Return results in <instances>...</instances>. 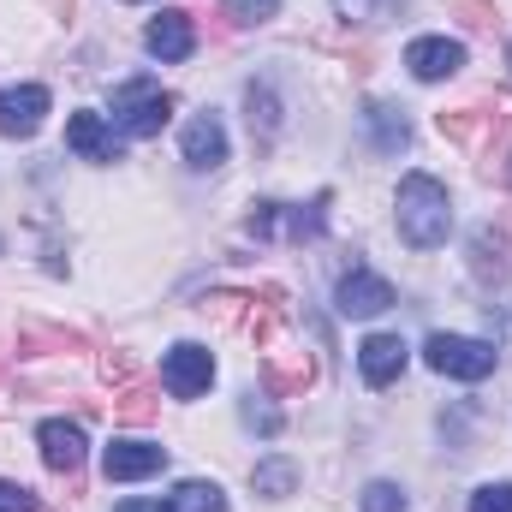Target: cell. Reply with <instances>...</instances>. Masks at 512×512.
Here are the masks:
<instances>
[{"mask_svg":"<svg viewBox=\"0 0 512 512\" xmlns=\"http://www.w3.org/2000/svg\"><path fill=\"white\" fill-rule=\"evenodd\" d=\"M393 203H399V239H405L411 251H435V245H447V233H453V203H447V185H441V179H429V173H405Z\"/></svg>","mask_w":512,"mask_h":512,"instance_id":"1","label":"cell"},{"mask_svg":"<svg viewBox=\"0 0 512 512\" xmlns=\"http://www.w3.org/2000/svg\"><path fill=\"white\" fill-rule=\"evenodd\" d=\"M173 90H161L155 78H131L114 90V126L126 131V137H155V131L173 120Z\"/></svg>","mask_w":512,"mask_h":512,"instance_id":"2","label":"cell"},{"mask_svg":"<svg viewBox=\"0 0 512 512\" xmlns=\"http://www.w3.org/2000/svg\"><path fill=\"white\" fill-rule=\"evenodd\" d=\"M423 358L435 376H459V382H483L495 370V346L489 340H465V334H429Z\"/></svg>","mask_w":512,"mask_h":512,"instance_id":"3","label":"cell"},{"mask_svg":"<svg viewBox=\"0 0 512 512\" xmlns=\"http://www.w3.org/2000/svg\"><path fill=\"white\" fill-rule=\"evenodd\" d=\"M36 447H42V465H48L54 477H66V489L78 495V489H84V483H78V471H84V453H90L84 429H78V423H66V417H48V423L36 429Z\"/></svg>","mask_w":512,"mask_h":512,"instance_id":"4","label":"cell"},{"mask_svg":"<svg viewBox=\"0 0 512 512\" xmlns=\"http://www.w3.org/2000/svg\"><path fill=\"white\" fill-rule=\"evenodd\" d=\"M161 382L173 387L179 399H197V393H209V382H215V358H209V346H173L167 352V364H161Z\"/></svg>","mask_w":512,"mask_h":512,"instance_id":"5","label":"cell"},{"mask_svg":"<svg viewBox=\"0 0 512 512\" xmlns=\"http://www.w3.org/2000/svg\"><path fill=\"white\" fill-rule=\"evenodd\" d=\"M48 120V90L42 84H12L0 90V137H36Z\"/></svg>","mask_w":512,"mask_h":512,"instance_id":"6","label":"cell"},{"mask_svg":"<svg viewBox=\"0 0 512 512\" xmlns=\"http://www.w3.org/2000/svg\"><path fill=\"white\" fill-rule=\"evenodd\" d=\"M72 358V352H90V340L78 334V328H66V322H36V316H24L18 322V358Z\"/></svg>","mask_w":512,"mask_h":512,"instance_id":"7","label":"cell"},{"mask_svg":"<svg viewBox=\"0 0 512 512\" xmlns=\"http://www.w3.org/2000/svg\"><path fill=\"white\" fill-rule=\"evenodd\" d=\"M471 274L483 286H507L512 280V233L507 227H477L471 233Z\"/></svg>","mask_w":512,"mask_h":512,"instance_id":"8","label":"cell"},{"mask_svg":"<svg viewBox=\"0 0 512 512\" xmlns=\"http://www.w3.org/2000/svg\"><path fill=\"white\" fill-rule=\"evenodd\" d=\"M405 66H411V78L441 84V78H453V72L465 66V48H459V42H447V36H417V42L405 48Z\"/></svg>","mask_w":512,"mask_h":512,"instance_id":"9","label":"cell"},{"mask_svg":"<svg viewBox=\"0 0 512 512\" xmlns=\"http://www.w3.org/2000/svg\"><path fill=\"white\" fill-rule=\"evenodd\" d=\"M316 382V358L310 352H268L262 358V387L280 393V399H304Z\"/></svg>","mask_w":512,"mask_h":512,"instance_id":"10","label":"cell"},{"mask_svg":"<svg viewBox=\"0 0 512 512\" xmlns=\"http://www.w3.org/2000/svg\"><path fill=\"white\" fill-rule=\"evenodd\" d=\"M334 304H340V316H382L387 304H393V286H387L382 274H370V268H352L340 280Z\"/></svg>","mask_w":512,"mask_h":512,"instance_id":"11","label":"cell"},{"mask_svg":"<svg viewBox=\"0 0 512 512\" xmlns=\"http://www.w3.org/2000/svg\"><path fill=\"white\" fill-rule=\"evenodd\" d=\"M143 48H149L155 60H191V48H197V24H191V12H161V18H149Z\"/></svg>","mask_w":512,"mask_h":512,"instance_id":"12","label":"cell"},{"mask_svg":"<svg viewBox=\"0 0 512 512\" xmlns=\"http://www.w3.org/2000/svg\"><path fill=\"white\" fill-rule=\"evenodd\" d=\"M161 465H167V453H161V447H149V441H114V447L102 453L108 483H137V477H155Z\"/></svg>","mask_w":512,"mask_h":512,"instance_id":"13","label":"cell"},{"mask_svg":"<svg viewBox=\"0 0 512 512\" xmlns=\"http://www.w3.org/2000/svg\"><path fill=\"white\" fill-rule=\"evenodd\" d=\"M66 149L84 155V161H120V143H114L102 114H72L66 120Z\"/></svg>","mask_w":512,"mask_h":512,"instance_id":"14","label":"cell"},{"mask_svg":"<svg viewBox=\"0 0 512 512\" xmlns=\"http://www.w3.org/2000/svg\"><path fill=\"white\" fill-rule=\"evenodd\" d=\"M358 370H364V382L370 387L399 382V370H405V346H399V334H370V340L358 346Z\"/></svg>","mask_w":512,"mask_h":512,"instance_id":"15","label":"cell"},{"mask_svg":"<svg viewBox=\"0 0 512 512\" xmlns=\"http://www.w3.org/2000/svg\"><path fill=\"white\" fill-rule=\"evenodd\" d=\"M179 143H185V161H191V167H203V173H215V167L227 161V131H221L215 114H197V120L185 126Z\"/></svg>","mask_w":512,"mask_h":512,"instance_id":"16","label":"cell"},{"mask_svg":"<svg viewBox=\"0 0 512 512\" xmlns=\"http://www.w3.org/2000/svg\"><path fill=\"white\" fill-rule=\"evenodd\" d=\"M161 417V393L149 382H126L114 393V423H126V429H143V423H155Z\"/></svg>","mask_w":512,"mask_h":512,"instance_id":"17","label":"cell"},{"mask_svg":"<svg viewBox=\"0 0 512 512\" xmlns=\"http://www.w3.org/2000/svg\"><path fill=\"white\" fill-rule=\"evenodd\" d=\"M477 167H483V179H512V114H495V126L477 149Z\"/></svg>","mask_w":512,"mask_h":512,"instance_id":"18","label":"cell"},{"mask_svg":"<svg viewBox=\"0 0 512 512\" xmlns=\"http://www.w3.org/2000/svg\"><path fill=\"white\" fill-rule=\"evenodd\" d=\"M364 126H370V143H376L382 155H399V149L411 143L405 114H399V108H387V102H370V108H364Z\"/></svg>","mask_w":512,"mask_h":512,"instance_id":"19","label":"cell"},{"mask_svg":"<svg viewBox=\"0 0 512 512\" xmlns=\"http://www.w3.org/2000/svg\"><path fill=\"white\" fill-rule=\"evenodd\" d=\"M245 120H251L256 149H268V143H274V131H280V102H274V90H268V84H251V90H245Z\"/></svg>","mask_w":512,"mask_h":512,"instance_id":"20","label":"cell"},{"mask_svg":"<svg viewBox=\"0 0 512 512\" xmlns=\"http://www.w3.org/2000/svg\"><path fill=\"white\" fill-rule=\"evenodd\" d=\"M251 489L256 495H268V501L292 495V489H298V465H292V459H262V465L251 471Z\"/></svg>","mask_w":512,"mask_h":512,"instance_id":"21","label":"cell"},{"mask_svg":"<svg viewBox=\"0 0 512 512\" xmlns=\"http://www.w3.org/2000/svg\"><path fill=\"white\" fill-rule=\"evenodd\" d=\"M173 512H227V495L215 489V483H203V477H191V483H179L173 489Z\"/></svg>","mask_w":512,"mask_h":512,"instance_id":"22","label":"cell"},{"mask_svg":"<svg viewBox=\"0 0 512 512\" xmlns=\"http://www.w3.org/2000/svg\"><path fill=\"white\" fill-rule=\"evenodd\" d=\"M328 203H334V197L322 191V197H316L310 209H292V215L280 209V227H286L292 239H322V227H328Z\"/></svg>","mask_w":512,"mask_h":512,"instance_id":"23","label":"cell"},{"mask_svg":"<svg viewBox=\"0 0 512 512\" xmlns=\"http://www.w3.org/2000/svg\"><path fill=\"white\" fill-rule=\"evenodd\" d=\"M489 120H495V114H489L483 102H471V108H453V114H441L435 126H441V137H453V143H471V137L489 126Z\"/></svg>","mask_w":512,"mask_h":512,"instance_id":"24","label":"cell"},{"mask_svg":"<svg viewBox=\"0 0 512 512\" xmlns=\"http://www.w3.org/2000/svg\"><path fill=\"white\" fill-rule=\"evenodd\" d=\"M447 12H453L465 30H495V18H501L495 0H447Z\"/></svg>","mask_w":512,"mask_h":512,"instance_id":"25","label":"cell"},{"mask_svg":"<svg viewBox=\"0 0 512 512\" xmlns=\"http://www.w3.org/2000/svg\"><path fill=\"white\" fill-rule=\"evenodd\" d=\"M239 417H245L251 429H262V435H280V423H286V417H280V411H274L268 399H256V393H245V405H239Z\"/></svg>","mask_w":512,"mask_h":512,"instance_id":"26","label":"cell"},{"mask_svg":"<svg viewBox=\"0 0 512 512\" xmlns=\"http://www.w3.org/2000/svg\"><path fill=\"white\" fill-rule=\"evenodd\" d=\"M364 512H405L399 483H370V489H364Z\"/></svg>","mask_w":512,"mask_h":512,"instance_id":"27","label":"cell"},{"mask_svg":"<svg viewBox=\"0 0 512 512\" xmlns=\"http://www.w3.org/2000/svg\"><path fill=\"white\" fill-rule=\"evenodd\" d=\"M471 512H512V483H483L471 495Z\"/></svg>","mask_w":512,"mask_h":512,"instance_id":"28","label":"cell"},{"mask_svg":"<svg viewBox=\"0 0 512 512\" xmlns=\"http://www.w3.org/2000/svg\"><path fill=\"white\" fill-rule=\"evenodd\" d=\"M245 227H251V239H274L280 233V203H256Z\"/></svg>","mask_w":512,"mask_h":512,"instance_id":"29","label":"cell"},{"mask_svg":"<svg viewBox=\"0 0 512 512\" xmlns=\"http://www.w3.org/2000/svg\"><path fill=\"white\" fill-rule=\"evenodd\" d=\"M102 376H108V382H131V376H137V358H131L126 346L102 352Z\"/></svg>","mask_w":512,"mask_h":512,"instance_id":"30","label":"cell"},{"mask_svg":"<svg viewBox=\"0 0 512 512\" xmlns=\"http://www.w3.org/2000/svg\"><path fill=\"white\" fill-rule=\"evenodd\" d=\"M334 12L340 18H358V24H376L387 12V0H334Z\"/></svg>","mask_w":512,"mask_h":512,"instance_id":"31","label":"cell"},{"mask_svg":"<svg viewBox=\"0 0 512 512\" xmlns=\"http://www.w3.org/2000/svg\"><path fill=\"white\" fill-rule=\"evenodd\" d=\"M274 6H280V0H233L227 18H239V24H262V18H274Z\"/></svg>","mask_w":512,"mask_h":512,"instance_id":"32","label":"cell"},{"mask_svg":"<svg viewBox=\"0 0 512 512\" xmlns=\"http://www.w3.org/2000/svg\"><path fill=\"white\" fill-rule=\"evenodd\" d=\"M0 512H36V495H30L24 483H6V477H0Z\"/></svg>","mask_w":512,"mask_h":512,"instance_id":"33","label":"cell"},{"mask_svg":"<svg viewBox=\"0 0 512 512\" xmlns=\"http://www.w3.org/2000/svg\"><path fill=\"white\" fill-rule=\"evenodd\" d=\"M120 512H173V507H161V501H126Z\"/></svg>","mask_w":512,"mask_h":512,"instance_id":"34","label":"cell"},{"mask_svg":"<svg viewBox=\"0 0 512 512\" xmlns=\"http://www.w3.org/2000/svg\"><path fill=\"white\" fill-rule=\"evenodd\" d=\"M0 376H6V358H0Z\"/></svg>","mask_w":512,"mask_h":512,"instance_id":"35","label":"cell"}]
</instances>
